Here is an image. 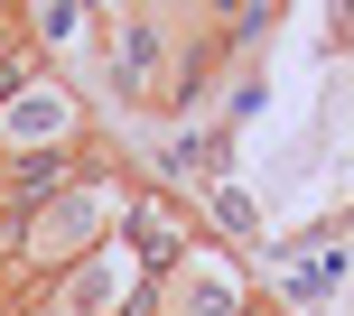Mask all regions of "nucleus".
<instances>
[{"instance_id": "2", "label": "nucleus", "mask_w": 354, "mask_h": 316, "mask_svg": "<svg viewBox=\"0 0 354 316\" xmlns=\"http://www.w3.org/2000/svg\"><path fill=\"white\" fill-rule=\"evenodd\" d=\"M149 316H252V279H243V261L196 242L177 270L149 279Z\"/></svg>"}, {"instance_id": "3", "label": "nucleus", "mask_w": 354, "mask_h": 316, "mask_svg": "<svg viewBox=\"0 0 354 316\" xmlns=\"http://www.w3.org/2000/svg\"><path fill=\"white\" fill-rule=\"evenodd\" d=\"M19 149H84V112H75L66 84H47V75H37L28 93H10V103H0V158H19Z\"/></svg>"}, {"instance_id": "1", "label": "nucleus", "mask_w": 354, "mask_h": 316, "mask_svg": "<svg viewBox=\"0 0 354 316\" xmlns=\"http://www.w3.org/2000/svg\"><path fill=\"white\" fill-rule=\"evenodd\" d=\"M103 66H112V93L122 103H168V84H177V47H168V28H159V10H122L103 28Z\"/></svg>"}, {"instance_id": "4", "label": "nucleus", "mask_w": 354, "mask_h": 316, "mask_svg": "<svg viewBox=\"0 0 354 316\" xmlns=\"http://www.w3.org/2000/svg\"><path fill=\"white\" fill-rule=\"evenodd\" d=\"M196 19H205V37H252L261 28V0H196Z\"/></svg>"}]
</instances>
